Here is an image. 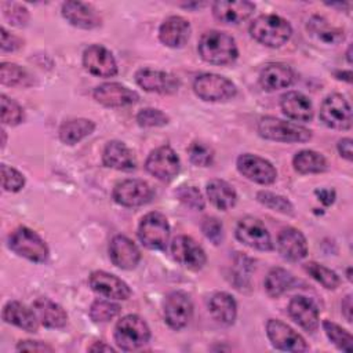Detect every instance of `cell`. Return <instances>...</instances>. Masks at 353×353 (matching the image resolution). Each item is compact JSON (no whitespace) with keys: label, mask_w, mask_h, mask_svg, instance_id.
Instances as JSON below:
<instances>
[{"label":"cell","mask_w":353,"mask_h":353,"mask_svg":"<svg viewBox=\"0 0 353 353\" xmlns=\"http://www.w3.org/2000/svg\"><path fill=\"white\" fill-rule=\"evenodd\" d=\"M201 230L204 233V236L211 241L214 243L215 245L219 244L222 241V237H223V228H222V223L214 218V216H207L203 219V223H201Z\"/></svg>","instance_id":"obj_48"},{"label":"cell","mask_w":353,"mask_h":353,"mask_svg":"<svg viewBox=\"0 0 353 353\" xmlns=\"http://www.w3.org/2000/svg\"><path fill=\"white\" fill-rule=\"evenodd\" d=\"M3 320L28 332H36L39 328L36 312L18 301H10L6 303L3 307Z\"/></svg>","instance_id":"obj_26"},{"label":"cell","mask_w":353,"mask_h":353,"mask_svg":"<svg viewBox=\"0 0 353 353\" xmlns=\"http://www.w3.org/2000/svg\"><path fill=\"white\" fill-rule=\"evenodd\" d=\"M138 237L149 250H164L170 239V225L160 212L146 214L138 226Z\"/></svg>","instance_id":"obj_6"},{"label":"cell","mask_w":353,"mask_h":353,"mask_svg":"<svg viewBox=\"0 0 353 353\" xmlns=\"http://www.w3.org/2000/svg\"><path fill=\"white\" fill-rule=\"evenodd\" d=\"M120 312V306L110 301L98 299L90 307V317L97 323H106L116 317Z\"/></svg>","instance_id":"obj_40"},{"label":"cell","mask_w":353,"mask_h":353,"mask_svg":"<svg viewBox=\"0 0 353 353\" xmlns=\"http://www.w3.org/2000/svg\"><path fill=\"white\" fill-rule=\"evenodd\" d=\"M145 165L149 174L164 182L174 179L181 168L179 157L170 146H160L152 150Z\"/></svg>","instance_id":"obj_9"},{"label":"cell","mask_w":353,"mask_h":353,"mask_svg":"<svg viewBox=\"0 0 353 353\" xmlns=\"http://www.w3.org/2000/svg\"><path fill=\"white\" fill-rule=\"evenodd\" d=\"M207 196L210 201L219 210H229L237 201L236 190L222 179H212L207 183Z\"/></svg>","instance_id":"obj_32"},{"label":"cell","mask_w":353,"mask_h":353,"mask_svg":"<svg viewBox=\"0 0 353 353\" xmlns=\"http://www.w3.org/2000/svg\"><path fill=\"white\" fill-rule=\"evenodd\" d=\"M28 79V74L26 72L15 65V63H1V68H0V80H1V84L4 85H21V84H25Z\"/></svg>","instance_id":"obj_42"},{"label":"cell","mask_w":353,"mask_h":353,"mask_svg":"<svg viewBox=\"0 0 353 353\" xmlns=\"http://www.w3.org/2000/svg\"><path fill=\"white\" fill-rule=\"evenodd\" d=\"M94 130L95 124L88 119L68 120L59 127V139L66 145H74L83 138L92 134Z\"/></svg>","instance_id":"obj_33"},{"label":"cell","mask_w":353,"mask_h":353,"mask_svg":"<svg viewBox=\"0 0 353 353\" xmlns=\"http://www.w3.org/2000/svg\"><path fill=\"white\" fill-rule=\"evenodd\" d=\"M320 197V201H323L324 204H331L334 201V197H335V193L332 190H327V189H323V190H317L316 192Z\"/></svg>","instance_id":"obj_53"},{"label":"cell","mask_w":353,"mask_h":353,"mask_svg":"<svg viewBox=\"0 0 353 353\" xmlns=\"http://www.w3.org/2000/svg\"><path fill=\"white\" fill-rule=\"evenodd\" d=\"M237 170L247 179L261 185H270L277 178V171L270 161L251 153H244L237 159Z\"/></svg>","instance_id":"obj_12"},{"label":"cell","mask_w":353,"mask_h":353,"mask_svg":"<svg viewBox=\"0 0 353 353\" xmlns=\"http://www.w3.org/2000/svg\"><path fill=\"white\" fill-rule=\"evenodd\" d=\"M266 334L272 345L279 350H284V352L309 350L306 341L298 332H295L290 325H287L280 320L270 319L266 324Z\"/></svg>","instance_id":"obj_13"},{"label":"cell","mask_w":353,"mask_h":353,"mask_svg":"<svg viewBox=\"0 0 353 353\" xmlns=\"http://www.w3.org/2000/svg\"><path fill=\"white\" fill-rule=\"evenodd\" d=\"M193 314V303L188 294L174 291L164 301V320L172 330H182Z\"/></svg>","instance_id":"obj_14"},{"label":"cell","mask_w":353,"mask_h":353,"mask_svg":"<svg viewBox=\"0 0 353 353\" xmlns=\"http://www.w3.org/2000/svg\"><path fill=\"white\" fill-rule=\"evenodd\" d=\"M168 116L159 109L146 108L138 112L137 121L141 127H161L168 123Z\"/></svg>","instance_id":"obj_45"},{"label":"cell","mask_w":353,"mask_h":353,"mask_svg":"<svg viewBox=\"0 0 353 353\" xmlns=\"http://www.w3.org/2000/svg\"><path fill=\"white\" fill-rule=\"evenodd\" d=\"M193 90L203 101L219 102L233 98L237 92L236 85L226 77L215 73H204L194 79Z\"/></svg>","instance_id":"obj_7"},{"label":"cell","mask_w":353,"mask_h":353,"mask_svg":"<svg viewBox=\"0 0 353 353\" xmlns=\"http://www.w3.org/2000/svg\"><path fill=\"white\" fill-rule=\"evenodd\" d=\"M109 256L114 266L131 270L141 261V252L138 247L125 236H114L109 244Z\"/></svg>","instance_id":"obj_20"},{"label":"cell","mask_w":353,"mask_h":353,"mask_svg":"<svg viewBox=\"0 0 353 353\" xmlns=\"http://www.w3.org/2000/svg\"><path fill=\"white\" fill-rule=\"evenodd\" d=\"M174 259L190 270H199L205 265L204 250L189 236H178L171 243Z\"/></svg>","instance_id":"obj_15"},{"label":"cell","mask_w":353,"mask_h":353,"mask_svg":"<svg viewBox=\"0 0 353 353\" xmlns=\"http://www.w3.org/2000/svg\"><path fill=\"white\" fill-rule=\"evenodd\" d=\"M291 319L307 332H313L319 327V310L314 302L303 295L294 296L288 303Z\"/></svg>","instance_id":"obj_22"},{"label":"cell","mask_w":353,"mask_h":353,"mask_svg":"<svg viewBox=\"0 0 353 353\" xmlns=\"http://www.w3.org/2000/svg\"><path fill=\"white\" fill-rule=\"evenodd\" d=\"M84 68L95 76L110 77L117 73V63L112 52L99 44L87 47L83 52Z\"/></svg>","instance_id":"obj_16"},{"label":"cell","mask_w":353,"mask_h":353,"mask_svg":"<svg viewBox=\"0 0 353 353\" xmlns=\"http://www.w3.org/2000/svg\"><path fill=\"white\" fill-rule=\"evenodd\" d=\"M347 61H349V63H350V47H349V50H347Z\"/></svg>","instance_id":"obj_55"},{"label":"cell","mask_w":353,"mask_h":353,"mask_svg":"<svg viewBox=\"0 0 353 353\" xmlns=\"http://www.w3.org/2000/svg\"><path fill=\"white\" fill-rule=\"evenodd\" d=\"M0 105H1V121H3V124L17 125L22 121L23 110L14 99L1 94Z\"/></svg>","instance_id":"obj_41"},{"label":"cell","mask_w":353,"mask_h":353,"mask_svg":"<svg viewBox=\"0 0 353 353\" xmlns=\"http://www.w3.org/2000/svg\"><path fill=\"white\" fill-rule=\"evenodd\" d=\"M190 36L189 22L178 15L168 17L159 29V37L163 44L171 48H179L186 44Z\"/></svg>","instance_id":"obj_23"},{"label":"cell","mask_w":353,"mask_h":353,"mask_svg":"<svg viewBox=\"0 0 353 353\" xmlns=\"http://www.w3.org/2000/svg\"><path fill=\"white\" fill-rule=\"evenodd\" d=\"M33 309L44 327L62 328L68 323V314L62 306L48 298H37L33 302Z\"/></svg>","instance_id":"obj_30"},{"label":"cell","mask_w":353,"mask_h":353,"mask_svg":"<svg viewBox=\"0 0 353 353\" xmlns=\"http://www.w3.org/2000/svg\"><path fill=\"white\" fill-rule=\"evenodd\" d=\"M94 98L108 108H123L138 101V94L120 83H103L94 90Z\"/></svg>","instance_id":"obj_19"},{"label":"cell","mask_w":353,"mask_h":353,"mask_svg":"<svg viewBox=\"0 0 353 353\" xmlns=\"http://www.w3.org/2000/svg\"><path fill=\"white\" fill-rule=\"evenodd\" d=\"M112 196L123 207H139L148 204L154 193L149 183L142 179H125L114 186Z\"/></svg>","instance_id":"obj_10"},{"label":"cell","mask_w":353,"mask_h":353,"mask_svg":"<svg viewBox=\"0 0 353 353\" xmlns=\"http://www.w3.org/2000/svg\"><path fill=\"white\" fill-rule=\"evenodd\" d=\"M294 168L301 174H317L327 170V160L314 150H301L292 159Z\"/></svg>","instance_id":"obj_34"},{"label":"cell","mask_w":353,"mask_h":353,"mask_svg":"<svg viewBox=\"0 0 353 353\" xmlns=\"http://www.w3.org/2000/svg\"><path fill=\"white\" fill-rule=\"evenodd\" d=\"M277 250L288 261H301L307 254V243L298 229L285 228L279 233Z\"/></svg>","instance_id":"obj_24"},{"label":"cell","mask_w":353,"mask_h":353,"mask_svg":"<svg viewBox=\"0 0 353 353\" xmlns=\"http://www.w3.org/2000/svg\"><path fill=\"white\" fill-rule=\"evenodd\" d=\"M25 178L23 175L7 164L1 165V186L6 192H18L23 188Z\"/></svg>","instance_id":"obj_46"},{"label":"cell","mask_w":353,"mask_h":353,"mask_svg":"<svg viewBox=\"0 0 353 353\" xmlns=\"http://www.w3.org/2000/svg\"><path fill=\"white\" fill-rule=\"evenodd\" d=\"M321 121L335 130H349L352 127V109L341 94L328 95L320 108Z\"/></svg>","instance_id":"obj_8"},{"label":"cell","mask_w":353,"mask_h":353,"mask_svg":"<svg viewBox=\"0 0 353 353\" xmlns=\"http://www.w3.org/2000/svg\"><path fill=\"white\" fill-rule=\"evenodd\" d=\"M190 161L199 167H208L214 161V152L210 146L201 142H193L188 148Z\"/></svg>","instance_id":"obj_44"},{"label":"cell","mask_w":353,"mask_h":353,"mask_svg":"<svg viewBox=\"0 0 353 353\" xmlns=\"http://www.w3.org/2000/svg\"><path fill=\"white\" fill-rule=\"evenodd\" d=\"M255 4L251 1H215L212 4L214 17L223 23L237 25L251 17Z\"/></svg>","instance_id":"obj_25"},{"label":"cell","mask_w":353,"mask_h":353,"mask_svg":"<svg viewBox=\"0 0 353 353\" xmlns=\"http://www.w3.org/2000/svg\"><path fill=\"white\" fill-rule=\"evenodd\" d=\"M307 30L327 44H336L345 39L343 30L331 26L324 18L313 17L307 23Z\"/></svg>","instance_id":"obj_36"},{"label":"cell","mask_w":353,"mask_h":353,"mask_svg":"<svg viewBox=\"0 0 353 353\" xmlns=\"http://www.w3.org/2000/svg\"><path fill=\"white\" fill-rule=\"evenodd\" d=\"M292 81L294 72L284 63H269L259 74V83L266 91H276L290 87Z\"/></svg>","instance_id":"obj_29"},{"label":"cell","mask_w":353,"mask_h":353,"mask_svg":"<svg viewBox=\"0 0 353 353\" xmlns=\"http://www.w3.org/2000/svg\"><path fill=\"white\" fill-rule=\"evenodd\" d=\"M236 237L243 244L259 250V251H270L273 250L272 237L265 228V225L254 218V216H245L243 218L236 228Z\"/></svg>","instance_id":"obj_11"},{"label":"cell","mask_w":353,"mask_h":353,"mask_svg":"<svg viewBox=\"0 0 353 353\" xmlns=\"http://www.w3.org/2000/svg\"><path fill=\"white\" fill-rule=\"evenodd\" d=\"M102 161L106 167L119 171H132L137 167V160L132 152L120 141H110L102 153Z\"/></svg>","instance_id":"obj_27"},{"label":"cell","mask_w":353,"mask_h":353,"mask_svg":"<svg viewBox=\"0 0 353 353\" xmlns=\"http://www.w3.org/2000/svg\"><path fill=\"white\" fill-rule=\"evenodd\" d=\"M338 152L339 154L346 159V160H352V139L350 138H342L338 142Z\"/></svg>","instance_id":"obj_51"},{"label":"cell","mask_w":353,"mask_h":353,"mask_svg":"<svg viewBox=\"0 0 353 353\" xmlns=\"http://www.w3.org/2000/svg\"><path fill=\"white\" fill-rule=\"evenodd\" d=\"M0 32H1V51L3 52L15 51L22 46V41L17 36L8 33L4 28H1Z\"/></svg>","instance_id":"obj_49"},{"label":"cell","mask_w":353,"mask_h":353,"mask_svg":"<svg viewBox=\"0 0 353 353\" xmlns=\"http://www.w3.org/2000/svg\"><path fill=\"white\" fill-rule=\"evenodd\" d=\"M210 312L218 323L230 325L236 320L237 305L234 298L228 292H216L210 299Z\"/></svg>","instance_id":"obj_31"},{"label":"cell","mask_w":353,"mask_h":353,"mask_svg":"<svg viewBox=\"0 0 353 353\" xmlns=\"http://www.w3.org/2000/svg\"><path fill=\"white\" fill-rule=\"evenodd\" d=\"M258 132L262 138L276 142H307L312 138L310 130L273 116H265L258 121Z\"/></svg>","instance_id":"obj_4"},{"label":"cell","mask_w":353,"mask_h":353,"mask_svg":"<svg viewBox=\"0 0 353 353\" xmlns=\"http://www.w3.org/2000/svg\"><path fill=\"white\" fill-rule=\"evenodd\" d=\"M3 10H4V15L10 21V23H12L15 26L26 25L28 19H29V14L23 6L15 4V3H4Z\"/></svg>","instance_id":"obj_47"},{"label":"cell","mask_w":353,"mask_h":353,"mask_svg":"<svg viewBox=\"0 0 353 353\" xmlns=\"http://www.w3.org/2000/svg\"><path fill=\"white\" fill-rule=\"evenodd\" d=\"M63 18L73 26L81 29H94L101 25V17L97 10L81 1H66L62 4Z\"/></svg>","instance_id":"obj_21"},{"label":"cell","mask_w":353,"mask_h":353,"mask_svg":"<svg viewBox=\"0 0 353 353\" xmlns=\"http://www.w3.org/2000/svg\"><path fill=\"white\" fill-rule=\"evenodd\" d=\"M323 328L328 336V339L339 349L343 352H352V335L349 331H346L345 328H342L341 325L330 321V320H324L323 321Z\"/></svg>","instance_id":"obj_38"},{"label":"cell","mask_w":353,"mask_h":353,"mask_svg":"<svg viewBox=\"0 0 353 353\" xmlns=\"http://www.w3.org/2000/svg\"><path fill=\"white\" fill-rule=\"evenodd\" d=\"M347 279H349V280H350V279H352V276H350V268H349V269H347Z\"/></svg>","instance_id":"obj_56"},{"label":"cell","mask_w":353,"mask_h":353,"mask_svg":"<svg viewBox=\"0 0 353 353\" xmlns=\"http://www.w3.org/2000/svg\"><path fill=\"white\" fill-rule=\"evenodd\" d=\"M280 106L283 113L295 121H309L313 117V106L306 95L298 91L285 92L281 97Z\"/></svg>","instance_id":"obj_28"},{"label":"cell","mask_w":353,"mask_h":353,"mask_svg":"<svg viewBox=\"0 0 353 353\" xmlns=\"http://www.w3.org/2000/svg\"><path fill=\"white\" fill-rule=\"evenodd\" d=\"M149 339L150 328L146 321L137 314H127L121 317L114 327V341L121 350H135L146 345Z\"/></svg>","instance_id":"obj_3"},{"label":"cell","mask_w":353,"mask_h":353,"mask_svg":"<svg viewBox=\"0 0 353 353\" xmlns=\"http://www.w3.org/2000/svg\"><path fill=\"white\" fill-rule=\"evenodd\" d=\"M295 283L294 276L283 268L272 269L265 279V288L270 296H280Z\"/></svg>","instance_id":"obj_35"},{"label":"cell","mask_w":353,"mask_h":353,"mask_svg":"<svg viewBox=\"0 0 353 353\" xmlns=\"http://www.w3.org/2000/svg\"><path fill=\"white\" fill-rule=\"evenodd\" d=\"M8 247L19 256L32 262H44L48 258L46 241L26 226L17 228L8 237Z\"/></svg>","instance_id":"obj_5"},{"label":"cell","mask_w":353,"mask_h":353,"mask_svg":"<svg viewBox=\"0 0 353 353\" xmlns=\"http://www.w3.org/2000/svg\"><path fill=\"white\" fill-rule=\"evenodd\" d=\"M175 194L181 203H183L186 207H189L192 210H203L204 208L203 194L200 193V190L196 186H189V185L179 186L178 190L175 192Z\"/></svg>","instance_id":"obj_43"},{"label":"cell","mask_w":353,"mask_h":353,"mask_svg":"<svg viewBox=\"0 0 353 353\" xmlns=\"http://www.w3.org/2000/svg\"><path fill=\"white\" fill-rule=\"evenodd\" d=\"M305 270H306L316 281H319L323 287H325V288H328V290H335V288L339 285V283H341L338 274H336L334 270L325 268V266L321 265V263H317V262H307V263L305 265Z\"/></svg>","instance_id":"obj_37"},{"label":"cell","mask_w":353,"mask_h":353,"mask_svg":"<svg viewBox=\"0 0 353 353\" xmlns=\"http://www.w3.org/2000/svg\"><path fill=\"white\" fill-rule=\"evenodd\" d=\"M90 352H114V349L109 345H105L103 342H94L90 347Z\"/></svg>","instance_id":"obj_54"},{"label":"cell","mask_w":353,"mask_h":353,"mask_svg":"<svg viewBox=\"0 0 353 353\" xmlns=\"http://www.w3.org/2000/svg\"><path fill=\"white\" fill-rule=\"evenodd\" d=\"M17 350H23V352H52L54 349L40 341H21L17 345Z\"/></svg>","instance_id":"obj_50"},{"label":"cell","mask_w":353,"mask_h":353,"mask_svg":"<svg viewBox=\"0 0 353 353\" xmlns=\"http://www.w3.org/2000/svg\"><path fill=\"white\" fill-rule=\"evenodd\" d=\"M256 199L259 203H262L263 205H266L274 211H279V212L287 214V215L294 214V205L291 204V201L280 194H274L272 192L262 190V192H258Z\"/></svg>","instance_id":"obj_39"},{"label":"cell","mask_w":353,"mask_h":353,"mask_svg":"<svg viewBox=\"0 0 353 353\" xmlns=\"http://www.w3.org/2000/svg\"><path fill=\"white\" fill-rule=\"evenodd\" d=\"M88 283L97 294L103 295L106 298L124 301V299H128L131 295V290L125 281L103 270L92 272L90 274Z\"/></svg>","instance_id":"obj_18"},{"label":"cell","mask_w":353,"mask_h":353,"mask_svg":"<svg viewBox=\"0 0 353 353\" xmlns=\"http://www.w3.org/2000/svg\"><path fill=\"white\" fill-rule=\"evenodd\" d=\"M251 36L268 47H280L288 41L292 33L290 22L274 14H263L250 25Z\"/></svg>","instance_id":"obj_2"},{"label":"cell","mask_w":353,"mask_h":353,"mask_svg":"<svg viewBox=\"0 0 353 353\" xmlns=\"http://www.w3.org/2000/svg\"><path fill=\"white\" fill-rule=\"evenodd\" d=\"M199 54L208 63L228 65L237 58L239 50L234 39L228 33L208 30L200 37Z\"/></svg>","instance_id":"obj_1"},{"label":"cell","mask_w":353,"mask_h":353,"mask_svg":"<svg viewBox=\"0 0 353 353\" xmlns=\"http://www.w3.org/2000/svg\"><path fill=\"white\" fill-rule=\"evenodd\" d=\"M135 81L145 91L156 94H174L179 87V81L175 76L148 68L139 69L135 73Z\"/></svg>","instance_id":"obj_17"},{"label":"cell","mask_w":353,"mask_h":353,"mask_svg":"<svg viewBox=\"0 0 353 353\" xmlns=\"http://www.w3.org/2000/svg\"><path fill=\"white\" fill-rule=\"evenodd\" d=\"M342 313L345 319L350 323L352 321V295L350 294H347L342 301Z\"/></svg>","instance_id":"obj_52"}]
</instances>
